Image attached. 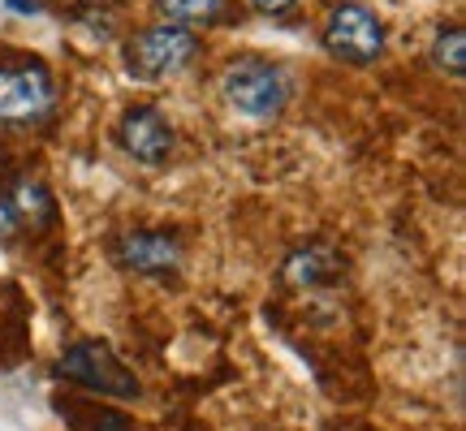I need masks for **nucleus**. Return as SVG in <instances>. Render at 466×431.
I'll return each mask as SVG.
<instances>
[{
  "mask_svg": "<svg viewBox=\"0 0 466 431\" xmlns=\"http://www.w3.org/2000/svg\"><path fill=\"white\" fill-rule=\"evenodd\" d=\"M56 108V78L39 56L0 52V125L35 130Z\"/></svg>",
  "mask_w": 466,
  "mask_h": 431,
  "instance_id": "1",
  "label": "nucleus"
},
{
  "mask_svg": "<svg viewBox=\"0 0 466 431\" xmlns=\"http://www.w3.org/2000/svg\"><path fill=\"white\" fill-rule=\"evenodd\" d=\"M52 376H56V380L78 384V388H86V393H100V397H116V401H138L143 397L138 376H134L130 366L121 363L104 341H96V336L74 341V346L56 358Z\"/></svg>",
  "mask_w": 466,
  "mask_h": 431,
  "instance_id": "2",
  "label": "nucleus"
},
{
  "mask_svg": "<svg viewBox=\"0 0 466 431\" xmlns=\"http://www.w3.org/2000/svg\"><path fill=\"white\" fill-rule=\"evenodd\" d=\"M195 52H199V39L190 26L156 22L126 44V69H130L134 83H165L195 61Z\"/></svg>",
  "mask_w": 466,
  "mask_h": 431,
  "instance_id": "3",
  "label": "nucleus"
},
{
  "mask_svg": "<svg viewBox=\"0 0 466 431\" xmlns=\"http://www.w3.org/2000/svg\"><path fill=\"white\" fill-rule=\"evenodd\" d=\"M220 95L233 113H242L247 121H272L285 108L289 91L277 65H268L259 56H238L220 74Z\"/></svg>",
  "mask_w": 466,
  "mask_h": 431,
  "instance_id": "4",
  "label": "nucleus"
},
{
  "mask_svg": "<svg viewBox=\"0 0 466 431\" xmlns=\"http://www.w3.org/2000/svg\"><path fill=\"white\" fill-rule=\"evenodd\" d=\"M324 48L346 65H371L384 52V26L359 0H341L324 22Z\"/></svg>",
  "mask_w": 466,
  "mask_h": 431,
  "instance_id": "5",
  "label": "nucleus"
},
{
  "mask_svg": "<svg viewBox=\"0 0 466 431\" xmlns=\"http://www.w3.org/2000/svg\"><path fill=\"white\" fill-rule=\"evenodd\" d=\"M182 237L168 229H130L113 242V264L147 281H173L182 272Z\"/></svg>",
  "mask_w": 466,
  "mask_h": 431,
  "instance_id": "6",
  "label": "nucleus"
},
{
  "mask_svg": "<svg viewBox=\"0 0 466 431\" xmlns=\"http://www.w3.org/2000/svg\"><path fill=\"white\" fill-rule=\"evenodd\" d=\"M56 225V203H52L48 185L35 177H14L9 185H0V242L14 246L26 233H44Z\"/></svg>",
  "mask_w": 466,
  "mask_h": 431,
  "instance_id": "7",
  "label": "nucleus"
},
{
  "mask_svg": "<svg viewBox=\"0 0 466 431\" xmlns=\"http://www.w3.org/2000/svg\"><path fill=\"white\" fill-rule=\"evenodd\" d=\"M116 147L130 155L134 165H165L168 155H173V125H168L165 116H160V108H151V104H134V108H126L121 113V121H116Z\"/></svg>",
  "mask_w": 466,
  "mask_h": 431,
  "instance_id": "8",
  "label": "nucleus"
},
{
  "mask_svg": "<svg viewBox=\"0 0 466 431\" xmlns=\"http://www.w3.org/2000/svg\"><path fill=\"white\" fill-rule=\"evenodd\" d=\"M346 272V259L324 242H307V246L289 250V259L281 264V281L289 289H333Z\"/></svg>",
  "mask_w": 466,
  "mask_h": 431,
  "instance_id": "9",
  "label": "nucleus"
},
{
  "mask_svg": "<svg viewBox=\"0 0 466 431\" xmlns=\"http://www.w3.org/2000/svg\"><path fill=\"white\" fill-rule=\"evenodd\" d=\"M432 65L441 69V74H450V78H462L466 74V31L458 26V22H450V26H441V31H436Z\"/></svg>",
  "mask_w": 466,
  "mask_h": 431,
  "instance_id": "10",
  "label": "nucleus"
},
{
  "mask_svg": "<svg viewBox=\"0 0 466 431\" xmlns=\"http://www.w3.org/2000/svg\"><path fill=\"white\" fill-rule=\"evenodd\" d=\"M151 9L165 17V22H177V26H199V22H217L225 0H151Z\"/></svg>",
  "mask_w": 466,
  "mask_h": 431,
  "instance_id": "11",
  "label": "nucleus"
},
{
  "mask_svg": "<svg viewBox=\"0 0 466 431\" xmlns=\"http://www.w3.org/2000/svg\"><path fill=\"white\" fill-rule=\"evenodd\" d=\"M250 5H255L259 14H268V17H281V14H289L299 0H250Z\"/></svg>",
  "mask_w": 466,
  "mask_h": 431,
  "instance_id": "12",
  "label": "nucleus"
},
{
  "mask_svg": "<svg viewBox=\"0 0 466 431\" xmlns=\"http://www.w3.org/2000/svg\"><path fill=\"white\" fill-rule=\"evenodd\" d=\"M96 423H100L96 431H130V423H126L121 415H113V410H100V415H96Z\"/></svg>",
  "mask_w": 466,
  "mask_h": 431,
  "instance_id": "13",
  "label": "nucleus"
},
{
  "mask_svg": "<svg viewBox=\"0 0 466 431\" xmlns=\"http://www.w3.org/2000/svg\"><path fill=\"white\" fill-rule=\"evenodd\" d=\"M9 5H14L17 14H35V9H39V5H35V0H9Z\"/></svg>",
  "mask_w": 466,
  "mask_h": 431,
  "instance_id": "14",
  "label": "nucleus"
}]
</instances>
